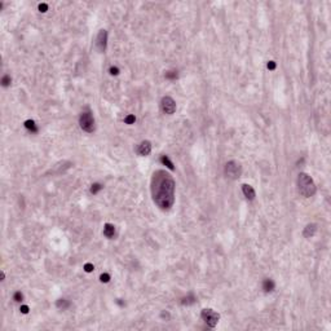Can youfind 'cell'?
I'll return each mask as SVG.
<instances>
[{
    "mask_svg": "<svg viewBox=\"0 0 331 331\" xmlns=\"http://www.w3.org/2000/svg\"><path fill=\"white\" fill-rule=\"evenodd\" d=\"M175 180L164 169H157L150 179L153 202L161 210H169L175 203Z\"/></svg>",
    "mask_w": 331,
    "mask_h": 331,
    "instance_id": "obj_1",
    "label": "cell"
},
{
    "mask_svg": "<svg viewBox=\"0 0 331 331\" xmlns=\"http://www.w3.org/2000/svg\"><path fill=\"white\" fill-rule=\"evenodd\" d=\"M297 190L304 198H311L316 194L317 186L311 176L305 172H302L297 176Z\"/></svg>",
    "mask_w": 331,
    "mask_h": 331,
    "instance_id": "obj_2",
    "label": "cell"
},
{
    "mask_svg": "<svg viewBox=\"0 0 331 331\" xmlns=\"http://www.w3.org/2000/svg\"><path fill=\"white\" fill-rule=\"evenodd\" d=\"M79 125L80 128L87 132V133H92L96 130V124H94V118L91 111H83L79 116Z\"/></svg>",
    "mask_w": 331,
    "mask_h": 331,
    "instance_id": "obj_3",
    "label": "cell"
},
{
    "mask_svg": "<svg viewBox=\"0 0 331 331\" xmlns=\"http://www.w3.org/2000/svg\"><path fill=\"white\" fill-rule=\"evenodd\" d=\"M224 174L230 180H237L242 175V166L237 161H229L224 167Z\"/></svg>",
    "mask_w": 331,
    "mask_h": 331,
    "instance_id": "obj_4",
    "label": "cell"
},
{
    "mask_svg": "<svg viewBox=\"0 0 331 331\" xmlns=\"http://www.w3.org/2000/svg\"><path fill=\"white\" fill-rule=\"evenodd\" d=\"M200 318L206 322V325L208 327L213 328V327H216V325L219 322L220 314L211 308H205V309H202V312H200Z\"/></svg>",
    "mask_w": 331,
    "mask_h": 331,
    "instance_id": "obj_5",
    "label": "cell"
},
{
    "mask_svg": "<svg viewBox=\"0 0 331 331\" xmlns=\"http://www.w3.org/2000/svg\"><path fill=\"white\" fill-rule=\"evenodd\" d=\"M161 110L163 114L167 115H172L176 111V102L172 97L169 96H164V97L161 100Z\"/></svg>",
    "mask_w": 331,
    "mask_h": 331,
    "instance_id": "obj_6",
    "label": "cell"
},
{
    "mask_svg": "<svg viewBox=\"0 0 331 331\" xmlns=\"http://www.w3.org/2000/svg\"><path fill=\"white\" fill-rule=\"evenodd\" d=\"M96 47H97L99 52L104 53L108 47V31L106 30H100L97 36H96Z\"/></svg>",
    "mask_w": 331,
    "mask_h": 331,
    "instance_id": "obj_7",
    "label": "cell"
},
{
    "mask_svg": "<svg viewBox=\"0 0 331 331\" xmlns=\"http://www.w3.org/2000/svg\"><path fill=\"white\" fill-rule=\"evenodd\" d=\"M152 153V142L150 141H142L140 145L137 146V154L141 157H147L149 154Z\"/></svg>",
    "mask_w": 331,
    "mask_h": 331,
    "instance_id": "obj_8",
    "label": "cell"
},
{
    "mask_svg": "<svg viewBox=\"0 0 331 331\" xmlns=\"http://www.w3.org/2000/svg\"><path fill=\"white\" fill-rule=\"evenodd\" d=\"M242 193H243V195L246 197L248 200H254L255 197H256V191H255V189H254L251 185H248V184H243V185H242Z\"/></svg>",
    "mask_w": 331,
    "mask_h": 331,
    "instance_id": "obj_9",
    "label": "cell"
},
{
    "mask_svg": "<svg viewBox=\"0 0 331 331\" xmlns=\"http://www.w3.org/2000/svg\"><path fill=\"white\" fill-rule=\"evenodd\" d=\"M317 232V224H308L303 230V236L305 238H312Z\"/></svg>",
    "mask_w": 331,
    "mask_h": 331,
    "instance_id": "obj_10",
    "label": "cell"
},
{
    "mask_svg": "<svg viewBox=\"0 0 331 331\" xmlns=\"http://www.w3.org/2000/svg\"><path fill=\"white\" fill-rule=\"evenodd\" d=\"M104 236L106 238H110V239L115 236V227L113 225V224L106 222L105 225H104Z\"/></svg>",
    "mask_w": 331,
    "mask_h": 331,
    "instance_id": "obj_11",
    "label": "cell"
},
{
    "mask_svg": "<svg viewBox=\"0 0 331 331\" xmlns=\"http://www.w3.org/2000/svg\"><path fill=\"white\" fill-rule=\"evenodd\" d=\"M274 287H275V283L273 282V280H269V278H266L263 281V290L265 292H270L274 290Z\"/></svg>",
    "mask_w": 331,
    "mask_h": 331,
    "instance_id": "obj_12",
    "label": "cell"
},
{
    "mask_svg": "<svg viewBox=\"0 0 331 331\" xmlns=\"http://www.w3.org/2000/svg\"><path fill=\"white\" fill-rule=\"evenodd\" d=\"M24 125H25L26 130H29L30 132H33V133H36V132H38V127H36V124H35L34 120L27 119V120L24 123Z\"/></svg>",
    "mask_w": 331,
    "mask_h": 331,
    "instance_id": "obj_13",
    "label": "cell"
},
{
    "mask_svg": "<svg viewBox=\"0 0 331 331\" xmlns=\"http://www.w3.org/2000/svg\"><path fill=\"white\" fill-rule=\"evenodd\" d=\"M161 162L169 169V171H174L175 169V167H174V163L171 162V159L168 158V155H162L161 157Z\"/></svg>",
    "mask_w": 331,
    "mask_h": 331,
    "instance_id": "obj_14",
    "label": "cell"
},
{
    "mask_svg": "<svg viewBox=\"0 0 331 331\" xmlns=\"http://www.w3.org/2000/svg\"><path fill=\"white\" fill-rule=\"evenodd\" d=\"M194 302H195V296H194V294H193V292H189V294H188V296H186V297H184V299H183V302H181V303H183L184 305H185V304H186V305H190V304H193Z\"/></svg>",
    "mask_w": 331,
    "mask_h": 331,
    "instance_id": "obj_15",
    "label": "cell"
},
{
    "mask_svg": "<svg viewBox=\"0 0 331 331\" xmlns=\"http://www.w3.org/2000/svg\"><path fill=\"white\" fill-rule=\"evenodd\" d=\"M57 307L60 309H66V308L70 307V303L66 300V299H60V300L57 302Z\"/></svg>",
    "mask_w": 331,
    "mask_h": 331,
    "instance_id": "obj_16",
    "label": "cell"
},
{
    "mask_svg": "<svg viewBox=\"0 0 331 331\" xmlns=\"http://www.w3.org/2000/svg\"><path fill=\"white\" fill-rule=\"evenodd\" d=\"M10 82H12V78H10V75H8V74H5V75L2 78V85H3V87H9Z\"/></svg>",
    "mask_w": 331,
    "mask_h": 331,
    "instance_id": "obj_17",
    "label": "cell"
},
{
    "mask_svg": "<svg viewBox=\"0 0 331 331\" xmlns=\"http://www.w3.org/2000/svg\"><path fill=\"white\" fill-rule=\"evenodd\" d=\"M100 190H102V185L99 184V183H96V184H93L92 188H91V193H92V194H97Z\"/></svg>",
    "mask_w": 331,
    "mask_h": 331,
    "instance_id": "obj_18",
    "label": "cell"
},
{
    "mask_svg": "<svg viewBox=\"0 0 331 331\" xmlns=\"http://www.w3.org/2000/svg\"><path fill=\"white\" fill-rule=\"evenodd\" d=\"M135 122H136V116L132 115V114H128L125 118H124V123L125 124H133Z\"/></svg>",
    "mask_w": 331,
    "mask_h": 331,
    "instance_id": "obj_19",
    "label": "cell"
},
{
    "mask_svg": "<svg viewBox=\"0 0 331 331\" xmlns=\"http://www.w3.org/2000/svg\"><path fill=\"white\" fill-rule=\"evenodd\" d=\"M13 300H14V302H17V303L22 302V300H24V294L21 292V291H16V292H14V295H13Z\"/></svg>",
    "mask_w": 331,
    "mask_h": 331,
    "instance_id": "obj_20",
    "label": "cell"
},
{
    "mask_svg": "<svg viewBox=\"0 0 331 331\" xmlns=\"http://www.w3.org/2000/svg\"><path fill=\"white\" fill-rule=\"evenodd\" d=\"M100 281H101L102 283H108V282L110 281V274H109V273H102V274L100 275Z\"/></svg>",
    "mask_w": 331,
    "mask_h": 331,
    "instance_id": "obj_21",
    "label": "cell"
},
{
    "mask_svg": "<svg viewBox=\"0 0 331 331\" xmlns=\"http://www.w3.org/2000/svg\"><path fill=\"white\" fill-rule=\"evenodd\" d=\"M167 79H176L177 78V71H167L166 72Z\"/></svg>",
    "mask_w": 331,
    "mask_h": 331,
    "instance_id": "obj_22",
    "label": "cell"
},
{
    "mask_svg": "<svg viewBox=\"0 0 331 331\" xmlns=\"http://www.w3.org/2000/svg\"><path fill=\"white\" fill-rule=\"evenodd\" d=\"M93 269H94V266H93V264H91V263H87V264L84 265V270L87 272V273L93 272Z\"/></svg>",
    "mask_w": 331,
    "mask_h": 331,
    "instance_id": "obj_23",
    "label": "cell"
},
{
    "mask_svg": "<svg viewBox=\"0 0 331 331\" xmlns=\"http://www.w3.org/2000/svg\"><path fill=\"white\" fill-rule=\"evenodd\" d=\"M109 72L111 74V75H114V77H116L119 74V69L116 67V66H111L110 69H109Z\"/></svg>",
    "mask_w": 331,
    "mask_h": 331,
    "instance_id": "obj_24",
    "label": "cell"
},
{
    "mask_svg": "<svg viewBox=\"0 0 331 331\" xmlns=\"http://www.w3.org/2000/svg\"><path fill=\"white\" fill-rule=\"evenodd\" d=\"M39 10H40L41 13H45L47 10H48V4H45V3L39 4Z\"/></svg>",
    "mask_w": 331,
    "mask_h": 331,
    "instance_id": "obj_25",
    "label": "cell"
},
{
    "mask_svg": "<svg viewBox=\"0 0 331 331\" xmlns=\"http://www.w3.org/2000/svg\"><path fill=\"white\" fill-rule=\"evenodd\" d=\"M19 311H21V313H22V314H27L29 311H30V308H29V305H21Z\"/></svg>",
    "mask_w": 331,
    "mask_h": 331,
    "instance_id": "obj_26",
    "label": "cell"
},
{
    "mask_svg": "<svg viewBox=\"0 0 331 331\" xmlns=\"http://www.w3.org/2000/svg\"><path fill=\"white\" fill-rule=\"evenodd\" d=\"M275 67H277V63H275L274 61H269V62H268V69H269V70H274Z\"/></svg>",
    "mask_w": 331,
    "mask_h": 331,
    "instance_id": "obj_27",
    "label": "cell"
},
{
    "mask_svg": "<svg viewBox=\"0 0 331 331\" xmlns=\"http://www.w3.org/2000/svg\"><path fill=\"white\" fill-rule=\"evenodd\" d=\"M4 280H5V273L2 272V281H4Z\"/></svg>",
    "mask_w": 331,
    "mask_h": 331,
    "instance_id": "obj_28",
    "label": "cell"
}]
</instances>
